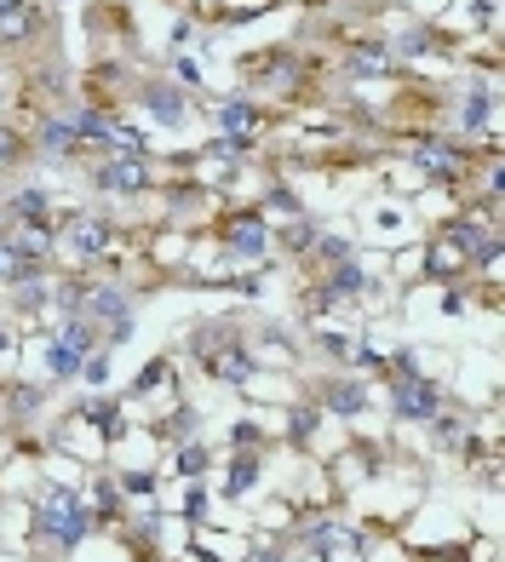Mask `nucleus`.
I'll return each mask as SVG.
<instances>
[{
  "label": "nucleus",
  "instance_id": "obj_4",
  "mask_svg": "<svg viewBox=\"0 0 505 562\" xmlns=\"http://www.w3.org/2000/svg\"><path fill=\"white\" fill-rule=\"evenodd\" d=\"M224 252H231L236 265H252V259H265L270 252V218L259 207H242L224 218Z\"/></svg>",
  "mask_w": 505,
  "mask_h": 562
},
{
  "label": "nucleus",
  "instance_id": "obj_17",
  "mask_svg": "<svg viewBox=\"0 0 505 562\" xmlns=\"http://www.w3.org/2000/svg\"><path fill=\"white\" fill-rule=\"evenodd\" d=\"M69 419H87V425H98V430H104V442H121V402L115 396H104V391H98V396H87L81 407H75V414Z\"/></svg>",
  "mask_w": 505,
  "mask_h": 562
},
{
  "label": "nucleus",
  "instance_id": "obj_8",
  "mask_svg": "<svg viewBox=\"0 0 505 562\" xmlns=\"http://www.w3.org/2000/svg\"><path fill=\"white\" fill-rule=\"evenodd\" d=\"M362 293H368V270H362V259H345V265H334V270L316 281L311 311H339L345 299H362Z\"/></svg>",
  "mask_w": 505,
  "mask_h": 562
},
{
  "label": "nucleus",
  "instance_id": "obj_29",
  "mask_svg": "<svg viewBox=\"0 0 505 562\" xmlns=\"http://www.w3.org/2000/svg\"><path fill=\"white\" fill-rule=\"evenodd\" d=\"M23 156H30V138H23L18 126H7V121H0V167H18Z\"/></svg>",
  "mask_w": 505,
  "mask_h": 562
},
{
  "label": "nucleus",
  "instance_id": "obj_34",
  "mask_svg": "<svg viewBox=\"0 0 505 562\" xmlns=\"http://www.w3.org/2000/svg\"><path fill=\"white\" fill-rule=\"evenodd\" d=\"M207 517V488L201 482H190V494H184V522H201Z\"/></svg>",
  "mask_w": 505,
  "mask_h": 562
},
{
  "label": "nucleus",
  "instance_id": "obj_1",
  "mask_svg": "<svg viewBox=\"0 0 505 562\" xmlns=\"http://www.w3.org/2000/svg\"><path fill=\"white\" fill-rule=\"evenodd\" d=\"M35 533L46 546H53V557H69L75 546L92 533V510H87V499L75 494V488H46L41 494V505H35Z\"/></svg>",
  "mask_w": 505,
  "mask_h": 562
},
{
  "label": "nucleus",
  "instance_id": "obj_10",
  "mask_svg": "<svg viewBox=\"0 0 505 562\" xmlns=\"http://www.w3.org/2000/svg\"><path fill=\"white\" fill-rule=\"evenodd\" d=\"M138 104L156 115L161 126H172V133L190 121V98H184L179 87H167V81H144V87H138Z\"/></svg>",
  "mask_w": 505,
  "mask_h": 562
},
{
  "label": "nucleus",
  "instance_id": "obj_5",
  "mask_svg": "<svg viewBox=\"0 0 505 562\" xmlns=\"http://www.w3.org/2000/svg\"><path fill=\"white\" fill-rule=\"evenodd\" d=\"M316 407H322V419H362L373 407V391L357 373H327L322 391H316Z\"/></svg>",
  "mask_w": 505,
  "mask_h": 562
},
{
  "label": "nucleus",
  "instance_id": "obj_33",
  "mask_svg": "<svg viewBox=\"0 0 505 562\" xmlns=\"http://www.w3.org/2000/svg\"><path fill=\"white\" fill-rule=\"evenodd\" d=\"M265 207H270V213H288V218L305 213V207H299V195H293V190H282V184H276V190L265 195Z\"/></svg>",
  "mask_w": 505,
  "mask_h": 562
},
{
  "label": "nucleus",
  "instance_id": "obj_25",
  "mask_svg": "<svg viewBox=\"0 0 505 562\" xmlns=\"http://www.w3.org/2000/svg\"><path fill=\"white\" fill-rule=\"evenodd\" d=\"M58 339L75 345L81 356H92V350H98V327H92L87 316H64V322H58Z\"/></svg>",
  "mask_w": 505,
  "mask_h": 562
},
{
  "label": "nucleus",
  "instance_id": "obj_15",
  "mask_svg": "<svg viewBox=\"0 0 505 562\" xmlns=\"http://www.w3.org/2000/svg\"><path fill=\"white\" fill-rule=\"evenodd\" d=\"M213 115L224 126V138H259V126H265V110L252 104V98H224Z\"/></svg>",
  "mask_w": 505,
  "mask_h": 562
},
{
  "label": "nucleus",
  "instance_id": "obj_32",
  "mask_svg": "<svg viewBox=\"0 0 505 562\" xmlns=\"http://www.w3.org/2000/svg\"><path fill=\"white\" fill-rule=\"evenodd\" d=\"M121 494L126 499H149V494H156V471H126L121 476Z\"/></svg>",
  "mask_w": 505,
  "mask_h": 562
},
{
  "label": "nucleus",
  "instance_id": "obj_9",
  "mask_svg": "<svg viewBox=\"0 0 505 562\" xmlns=\"http://www.w3.org/2000/svg\"><path fill=\"white\" fill-rule=\"evenodd\" d=\"M92 327H115V322H133V293L115 288V281H92V288L81 293V311Z\"/></svg>",
  "mask_w": 505,
  "mask_h": 562
},
{
  "label": "nucleus",
  "instance_id": "obj_3",
  "mask_svg": "<svg viewBox=\"0 0 505 562\" xmlns=\"http://www.w3.org/2000/svg\"><path fill=\"white\" fill-rule=\"evenodd\" d=\"M442 385L437 379H425V373H402V379H391V414L402 419V425H431L437 414H442Z\"/></svg>",
  "mask_w": 505,
  "mask_h": 562
},
{
  "label": "nucleus",
  "instance_id": "obj_36",
  "mask_svg": "<svg viewBox=\"0 0 505 562\" xmlns=\"http://www.w3.org/2000/svg\"><path fill=\"white\" fill-rule=\"evenodd\" d=\"M172 69H179V81H184V87H201V69H195V58H179Z\"/></svg>",
  "mask_w": 505,
  "mask_h": 562
},
{
  "label": "nucleus",
  "instance_id": "obj_28",
  "mask_svg": "<svg viewBox=\"0 0 505 562\" xmlns=\"http://www.w3.org/2000/svg\"><path fill=\"white\" fill-rule=\"evenodd\" d=\"M161 385H172V362H167V356H156V362L133 379V391H126V396H156Z\"/></svg>",
  "mask_w": 505,
  "mask_h": 562
},
{
  "label": "nucleus",
  "instance_id": "obj_16",
  "mask_svg": "<svg viewBox=\"0 0 505 562\" xmlns=\"http://www.w3.org/2000/svg\"><path fill=\"white\" fill-rule=\"evenodd\" d=\"M41 276H53V265L23 259V247H18L12 236H0V288H18V281H41Z\"/></svg>",
  "mask_w": 505,
  "mask_h": 562
},
{
  "label": "nucleus",
  "instance_id": "obj_20",
  "mask_svg": "<svg viewBox=\"0 0 505 562\" xmlns=\"http://www.w3.org/2000/svg\"><path fill=\"white\" fill-rule=\"evenodd\" d=\"M35 30H41V7H35V0H18V7L0 12V46H23Z\"/></svg>",
  "mask_w": 505,
  "mask_h": 562
},
{
  "label": "nucleus",
  "instance_id": "obj_35",
  "mask_svg": "<svg viewBox=\"0 0 505 562\" xmlns=\"http://www.w3.org/2000/svg\"><path fill=\"white\" fill-rule=\"evenodd\" d=\"M231 442L236 448H259L265 437H259V425H231Z\"/></svg>",
  "mask_w": 505,
  "mask_h": 562
},
{
  "label": "nucleus",
  "instance_id": "obj_31",
  "mask_svg": "<svg viewBox=\"0 0 505 562\" xmlns=\"http://www.w3.org/2000/svg\"><path fill=\"white\" fill-rule=\"evenodd\" d=\"M195 407H172V414H167V425H161V437H195Z\"/></svg>",
  "mask_w": 505,
  "mask_h": 562
},
{
  "label": "nucleus",
  "instance_id": "obj_26",
  "mask_svg": "<svg viewBox=\"0 0 505 562\" xmlns=\"http://www.w3.org/2000/svg\"><path fill=\"white\" fill-rule=\"evenodd\" d=\"M316 425H322V407H316V402L293 407V414H288V442H293V448H305V442L316 437Z\"/></svg>",
  "mask_w": 505,
  "mask_h": 562
},
{
  "label": "nucleus",
  "instance_id": "obj_27",
  "mask_svg": "<svg viewBox=\"0 0 505 562\" xmlns=\"http://www.w3.org/2000/svg\"><path fill=\"white\" fill-rule=\"evenodd\" d=\"M311 259H316L322 270H334V265H345V259H357V247H350L345 236H316V247H311Z\"/></svg>",
  "mask_w": 505,
  "mask_h": 562
},
{
  "label": "nucleus",
  "instance_id": "obj_6",
  "mask_svg": "<svg viewBox=\"0 0 505 562\" xmlns=\"http://www.w3.org/2000/svg\"><path fill=\"white\" fill-rule=\"evenodd\" d=\"M92 184L104 190V195H149L156 190V172H149V161H138V156H110V161H98L92 167Z\"/></svg>",
  "mask_w": 505,
  "mask_h": 562
},
{
  "label": "nucleus",
  "instance_id": "obj_24",
  "mask_svg": "<svg viewBox=\"0 0 505 562\" xmlns=\"http://www.w3.org/2000/svg\"><path fill=\"white\" fill-rule=\"evenodd\" d=\"M172 465H179V476H184V482H201V476H207V465H213V453L201 448V442H179Z\"/></svg>",
  "mask_w": 505,
  "mask_h": 562
},
{
  "label": "nucleus",
  "instance_id": "obj_2",
  "mask_svg": "<svg viewBox=\"0 0 505 562\" xmlns=\"http://www.w3.org/2000/svg\"><path fill=\"white\" fill-rule=\"evenodd\" d=\"M408 161H414V172L425 178V184L453 190V184H465V172H471V144H460V138H419L408 149Z\"/></svg>",
  "mask_w": 505,
  "mask_h": 562
},
{
  "label": "nucleus",
  "instance_id": "obj_23",
  "mask_svg": "<svg viewBox=\"0 0 505 562\" xmlns=\"http://www.w3.org/2000/svg\"><path fill=\"white\" fill-rule=\"evenodd\" d=\"M121 499H126L121 482H115V476H98V482H92V499H87L92 522H115V517H121Z\"/></svg>",
  "mask_w": 505,
  "mask_h": 562
},
{
  "label": "nucleus",
  "instance_id": "obj_14",
  "mask_svg": "<svg viewBox=\"0 0 505 562\" xmlns=\"http://www.w3.org/2000/svg\"><path fill=\"white\" fill-rule=\"evenodd\" d=\"M207 373L218 379V385H247L252 373H259V356L247 350V339H236V345H224L213 362H207Z\"/></svg>",
  "mask_w": 505,
  "mask_h": 562
},
{
  "label": "nucleus",
  "instance_id": "obj_7",
  "mask_svg": "<svg viewBox=\"0 0 505 562\" xmlns=\"http://www.w3.org/2000/svg\"><path fill=\"white\" fill-rule=\"evenodd\" d=\"M58 241L75 252V259H98V252H110L115 224H110L104 213H69V218L58 224Z\"/></svg>",
  "mask_w": 505,
  "mask_h": 562
},
{
  "label": "nucleus",
  "instance_id": "obj_19",
  "mask_svg": "<svg viewBox=\"0 0 505 562\" xmlns=\"http://www.w3.org/2000/svg\"><path fill=\"white\" fill-rule=\"evenodd\" d=\"M316 236H322V229L305 218V213H299V218H288L282 229H270V247H282L288 252V259H311V247H316Z\"/></svg>",
  "mask_w": 505,
  "mask_h": 562
},
{
  "label": "nucleus",
  "instance_id": "obj_30",
  "mask_svg": "<svg viewBox=\"0 0 505 562\" xmlns=\"http://www.w3.org/2000/svg\"><path fill=\"white\" fill-rule=\"evenodd\" d=\"M81 379L92 391H104L110 385V350H92V356H81Z\"/></svg>",
  "mask_w": 505,
  "mask_h": 562
},
{
  "label": "nucleus",
  "instance_id": "obj_38",
  "mask_svg": "<svg viewBox=\"0 0 505 562\" xmlns=\"http://www.w3.org/2000/svg\"><path fill=\"white\" fill-rule=\"evenodd\" d=\"M0 236H7V218H0Z\"/></svg>",
  "mask_w": 505,
  "mask_h": 562
},
{
  "label": "nucleus",
  "instance_id": "obj_18",
  "mask_svg": "<svg viewBox=\"0 0 505 562\" xmlns=\"http://www.w3.org/2000/svg\"><path fill=\"white\" fill-rule=\"evenodd\" d=\"M265 476V453L259 448H242L236 459H231V471H224V499H242V494H252V482Z\"/></svg>",
  "mask_w": 505,
  "mask_h": 562
},
{
  "label": "nucleus",
  "instance_id": "obj_11",
  "mask_svg": "<svg viewBox=\"0 0 505 562\" xmlns=\"http://www.w3.org/2000/svg\"><path fill=\"white\" fill-rule=\"evenodd\" d=\"M35 156H46V161H75V156H81V138H75L69 115H46V121H41Z\"/></svg>",
  "mask_w": 505,
  "mask_h": 562
},
{
  "label": "nucleus",
  "instance_id": "obj_13",
  "mask_svg": "<svg viewBox=\"0 0 505 562\" xmlns=\"http://www.w3.org/2000/svg\"><path fill=\"white\" fill-rule=\"evenodd\" d=\"M345 75H350V81H373V75H396L391 46H385V41H362V46H350V53H345Z\"/></svg>",
  "mask_w": 505,
  "mask_h": 562
},
{
  "label": "nucleus",
  "instance_id": "obj_21",
  "mask_svg": "<svg viewBox=\"0 0 505 562\" xmlns=\"http://www.w3.org/2000/svg\"><path fill=\"white\" fill-rule=\"evenodd\" d=\"M453 121H460V133H465V138H471V133H483V126L494 121V92H489V87L465 92L460 104H453Z\"/></svg>",
  "mask_w": 505,
  "mask_h": 562
},
{
  "label": "nucleus",
  "instance_id": "obj_12",
  "mask_svg": "<svg viewBox=\"0 0 505 562\" xmlns=\"http://www.w3.org/2000/svg\"><path fill=\"white\" fill-rule=\"evenodd\" d=\"M0 218H7V229H18V224H41V218H53V195H46L41 184H23V190L7 195Z\"/></svg>",
  "mask_w": 505,
  "mask_h": 562
},
{
  "label": "nucleus",
  "instance_id": "obj_37",
  "mask_svg": "<svg viewBox=\"0 0 505 562\" xmlns=\"http://www.w3.org/2000/svg\"><path fill=\"white\" fill-rule=\"evenodd\" d=\"M0 350H12V334H0Z\"/></svg>",
  "mask_w": 505,
  "mask_h": 562
},
{
  "label": "nucleus",
  "instance_id": "obj_22",
  "mask_svg": "<svg viewBox=\"0 0 505 562\" xmlns=\"http://www.w3.org/2000/svg\"><path fill=\"white\" fill-rule=\"evenodd\" d=\"M69 379H81V350L53 339L46 345V385H69Z\"/></svg>",
  "mask_w": 505,
  "mask_h": 562
}]
</instances>
